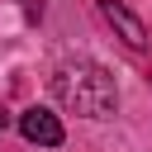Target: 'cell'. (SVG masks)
Here are the masks:
<instances>
[{"mask_svg":"<svg viewBox=\"0 0 152 152\" xmlns=\"http://www.w3.org/2000/svg\"><path fill=\"white\" fill-rule=\"evenodd\" d=\"M52 95L71 114H86V119H109L114 104H119L114 76L104 66H95V62H62L52 71Z\"/></svg>","mask_w":152,"mask_h":152,"instance_id":"obj_1","label":"cell"},{"mask_svg":"<svg viewBox=\"0 0 152 152\" xmlns=\"http://www.w3.org/2000/svg\"><path fill=\"white\" fill-rule=\"evenodd\" d=\"M100 14H104V24H109V28H114L133 52H142V48H147V28H142V19H138L124 0H100Z\"/></svg>","mask_w":152,"mask_h":152,"instance_id":"obj_2","label":"cell"},{"mask_svg":"<svg viewBox=\"0 0 152 152\" xmlns=\"http://www.w3.org/2000/svg\"><path fill=\"white\" fill-rule=\"evenodd\" d=\"M19 133L28 142H38V147H62V138H66L57 114H48V109H24L19 114Z\"/></svg>","mask_w":152,"mask_h":152,"instance_id":"obj_3","label":"cell"},{"mask_svg":"<svg viewBox=\"0 0 152 152\" xmlns=\"http://www.w3.org/2000/svg\"><path fill=\"white\" fill-rule=\"evenodd\" d=\"M19 5H24V14H28V19L38 14V5H33V0H19Z\"/></svg>","mask_w":152,"mask_h":152,"instance_id":"obj_4","label":"cell"},{"mask_svg":"<svg viewBox=\"0 0 152 152\" xmlns=\"http://www.w3.org/2000/svg\"><path fill=\"white\" fill-rule=\"evenodd\" d=\"M5 128H10V114H5V109H0V133H5Z\"/></svg>","mask_w":152,"mask_h":152,"instance_id":"obj_5","label":"cell"}]
</instances>
